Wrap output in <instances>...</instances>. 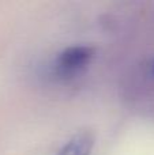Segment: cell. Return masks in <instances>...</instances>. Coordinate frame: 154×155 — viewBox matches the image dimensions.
Instances as JSON below:
<instances>
[{
	"label": "cell",
	"instance_id": "2",
	"mask_svg": "<svg viewBox=\"0 0 154 155\" xmlns=\"http://www.w3.org/2000/svg\"><path fill=\"white\" fill-rule=\"evenodd\" d=\"M94 137L90 132H82L78 134L62 148L59 155H90Z\"/></svg>",
	"mask_w": 154,
	"mask_h": 155
},
{
	"label": "cell",
	"instance_id": "1",
	"mask_svg": "<svg viewBox=\"0 0 154 155\" xmlns=\"http://www.w3.org/2000/svg\"><path fill=\"white\" fill-rule=\"evenodd\" d=\"M94 51L90 46H72L60 53L56 60V72L62 78H72L90 64Z\"/></svg>",
	"mask_w": 154,
	"mask_h": 155
},
{
	"label": "cell",
	"instance_id": "3",
	"mask_svg": "<svg viewBox=\"0 0 154 155\" xmlns=\"http://www.w3.org/2000/svg\"><path fill=\"white\" fill-rule=\"evenodd\" d=\"M153 72H154V63H153Z\"/></svg>",
	"mask_w": 154,
	"mask_h": 155
}]
</instances>
